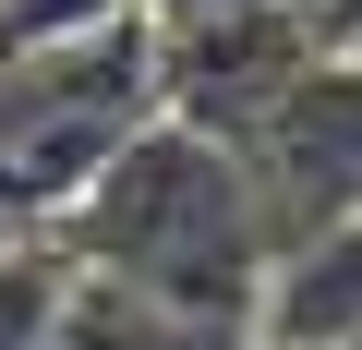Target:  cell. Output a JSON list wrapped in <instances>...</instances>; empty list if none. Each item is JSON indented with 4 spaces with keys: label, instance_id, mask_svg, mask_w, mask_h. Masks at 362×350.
<instances>
[{
    "label": "cell",
    "instance_id": "cell-6",
    "mask_svg": "<svg viewBox=\"0 0 362 350\" xmlns=\"http://www.w3.org/2000/svg\"><path fill=\"white\" fill-rule=\"evenodd\" d=\"M61 302H73V254H61L49 230L0 254V350H37V338L61 326Z\"/></svg>",
    "mask_w": 362,
    "mask_h": 350
},
{
    "label": "cell",
    "instance_id": "cell-10",
    "mask_svg": "<svg viewBox=\"0 0 362 350\" xmlns=\"http://www.w3.org/2000/svg\"><path fill=\"white\" fill-rule=\"evenodd\" d=\"M350 350H362V338H350Z\"/></svg>",
    "mask_w": 362,
    "mask_h": 350
},
{
    "label": "cell",
    "instance_id": "cell-7",
    "mask_svg": "<svg viewBox=\"0 0 362 350\" xmlns=\"http://www.w3.org/2000/svg\"><path fill=\"white\" fill-rule=\"evenodd\" d=\"M121 13H133V0H0V61H13V49H61V37H97Z\"/></svg>",
    "mask_w": 362,
    "mask_h": 350
},
{
    "label": "cell",
    "instance_id": "cell-2",
    "mask_svg": "<svg viewBox=\"0 0 362 350\" xmlns=\"http://www.w3.org/2000/svg\"><path fill=\"white\" fill-rule=\"evenodd\" d=\"M157 121H169V97H157V25L145 13L61 37V49H13L0 61V206L61 230L73 194Z\"/></svg>",
    "mask_w": 362,
    "mask_h": 350
},
{
    "label": "cell",
    "instance_id": "cell-1",
    "mask_svg": "<svg viewBox=\"0 0 362 350\" xmlns=\"http://www.w3.org/2000/svg\"><path fill=\"white\" fill-rule=\"evenodd\" d=\"M85 278L181 314V326H218V338H254V302L278 278V242H266V206H254V169L206 133H133L97 182L73 194V218L49 230Z\"/></svg>",
    "mask_w": 362,
    "mask_h": 350
},
{
    "label": "cell",
    "instance_id": "cell-5",
    "mask_svg": "<svg viewBox=\"0 0 362 350\" xmlns=\"http://www.w3.org/2000/svg\"><path fill=\"white\" fill-rule=\"evenodd\" d=\"M362 338V218L278 254L266 302H254V350H350Z\"/></svg>",
    "mask_w": 362,
    "mask_h": 350
},
{
    "label": "cell",
    "instance_id": "cell-3",
    "mask_svg": "<svg viewBox=\"0 0 362 350\" xmlns=\"http://www.w3.org/2000/svg\"><path fill=\"white\" fill-rule=\"evenodd\" d=\"M254 169V206H266V242L302 254L326 230L362 218V61L350 49H314V73L290 85V109L242 145Z\"/></svg>",
    "mask_w": 362,
    "mask_h": 350
},
{
    "label": "cell",
    "instance_id": "cell-9",
    "mask_svg": "<svg viewBox=\"0 0 362 350\" xmlns=\"http://www.w3.org/2000/svg\"><path fill=\"white\" fill-rule=\"evenodd\" d=\"M13 242H37V218H13V206H0V254H13Z\"/></svg>",
    "mask_w": 362,
    "mask_h": 350
},
{
    "label": "cell",
    "instance_id": "cell-8",
    "mask_svg": "<svg viewBox=\"0 0 362 350\" xmlns=\"http://www.w3.org/2000/svg\"><path fill=\"white\" fill-rule=\"evenodd\" d=\"M133 13H145L157 37H181V25H218V13H242V0H133Z\"/></svg>",
    "mask_w": 362,
    "mask_h": 350
},
{
    "label": "cell",
    "instance_id": "cell-4",
    "mask_svg": "<svg viewBox=\"0 0 362 350\" xmlns=\"http://www.w3.org/2000/svg\"><path fill=\"white\" fill-rule=\"evenodd\" d=\"M302 73H314V25H302V0H242V13H218V25L157 37V97H169V121L206 133V145H230V157L290 109Z\"/></svg>",
    "mask_w": 362,
    "mask_h": 350
}]
</instances>
